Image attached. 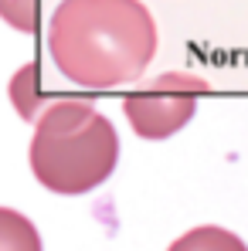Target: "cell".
<instances>
[{
	"mask_svg": "<svg viewBox=\"0 0 248 251\" xmlns=\"http://www.w3.org/2000/svg\"><path fill=\"white\" fill-rule=\"evenodd\" d=\"M51 61L82 88L136 82L157 54V21L143 0H61L48 27Z\"/></svg>",
	"mask_w": 248,
	"mask_h": 251,
	"instance_id": "cell-1",
	"label": "cell"
},
{
	"mask_svg": "<svg viewBox=\"0 0 248 251\" xmlns=\"http://www.w3.org/2000/svg\"><path fill=\"white\" fill-rule=\"evenodd\" d=\"M119 163V136L88 102L61 99L38 116L31 136V170L51 194H88L102 187Z\"/></svg>",
	"mask_w": 248,
	"mask_h": 251,
	"instance_id": "cell-2",
	"label": "cell"
},
{
	"mask_svg": "<svg viewBox=\"0 0 248 251\" xmlns=\"http://www.w3.org/2000/svg\"><path fill=\"white\" fill-rule=\"evenodd\" d=\"M211 85L191 72H164L153 82L133 88L123 99V112L139 139H170L194 119L197 102Z\"/></svg>",
	"mask_w": 248,
	"mask_h": 251,
	"instance_id": "cell-3",
	"label": "cell"
},
{
	"mask_svg": "<svg viewBox=\"0 0 248 251\" xmlns=\"http://www.w3.org/2000/svg\"><path fill=\"white\" fill-rule=\"evenodd\" d=\"M166 251H248V245L228 227L204 224V227H194V231L180 234Z\"/></svg>",
	"mask_w": 248,
	"mask_h": 251,
	"instance_id": "cell-4",
	"label": "cell"
},
{
	"mask_svg": "<svg viewBox=\"0 0 248 251\" xmlns=\"http://www.w3.org/2000/svg\"><path fill=\"white\" fill-rule=\"evenodd\" d=\"M0 251H41L38 227L21 210L0 207Z\"/></svg>",
	"mask_w": 248,
	"mask_h": 251,
	"instance_id": "cell-5",
	"label": "cell"
},
{
	"mask_svg": "<svg viewBox=\"0 0 248 251\" xmlns=\"http://www.w3.org/2000/svg\"><path fill=\"white\" fill-rule=\"evenodd\" d=\"M0 17L17 31L34 34L38 31V0H0Z\"/></svg>",
	"mask_w": 248,
	"mask_h": 251,
	"instance_id": "cell-6",
	"label": "cell"
}]
</instances>
